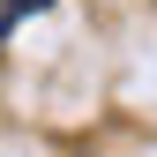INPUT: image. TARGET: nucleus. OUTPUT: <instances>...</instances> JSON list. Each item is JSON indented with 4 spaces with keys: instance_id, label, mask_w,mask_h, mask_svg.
<instances>
[{
    "instance_id": "obj_1",
    "label": "nucleus",
    "mask_w": 157,
    "mask_h": 157,
    "mask_svg": "<svg viewBox=\"0 0 157 157\" xmlns=\"http://www.w3.org/2000/svg\"><path fill=\"white\" fill-rule=\"evenodd\" d=\"M37 8H45V0H0V37L23 23V15H37Z\"/></svg>"
}]
</instances>
